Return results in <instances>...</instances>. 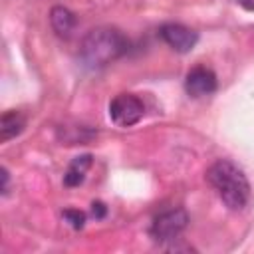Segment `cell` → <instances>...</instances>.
<instances>
[{
  "label": "cell",
  "instance_id": "1",
  "mask_svg": "<svg viewBox=\"0 0 254 254\" xmlns=\"http://www.w3.org/2000/svg\"><path fill=\"white\" fill-rule=\"evenodd\" d=\"M129 52V40L115 28H93L79 44V60L89 69H99Z\"/></svg>",
  "mask_w": 254,
  "mask_h": 254
},
{
  "label": "cell",
  "instance_id": "2",
  "mask_svg": "<svg viewBox=\"0 0 254 254\" xmlns=\"http://www.w3.org/2000/svg\"><path fill=\"white\" fill-rule=\"evenodd\" d=\"M206 181L216 190L218 198L230 210H242L250 200V183L244 171L228 161L218 159L206 169Z\"/></svg>",
  "mask_w": 254,
  "mask_h": 254
},
{
  "label": "cell",
  "instance_id": "3",
  "mask_svg": "<svg viewBox=\"0 0 254 254\" xmlns=\"http://www.w3.org/2000/svg\"><path fill=\"white\" fill-rule=\"evenodd\" d=\"M187 226H189L187 210L185 208H171V210H165L153 218L149 232L157 242H171V240L179 238Z\"/></svg>",
  "mask_w": 254,
  "mask_h": 254
},
{
  "label": "cell",
  "instance_id": "4",
  "mask_svg": "<svg viewBox=\"0 0 254 254\" xmlns=\"http://www.w3.org/2000/svg\"><path fill=\"white\" fill-rule=\"evenodd\" d=\"M145 105L133 93H119L109 103V117L117 127H131L143 119Z\"/></svg>",
  "mask_w": 254,
  "mask_h": 254
},
{
  "label": "cell",
  "instance_id": "5",
  "mask_svg": "<svg viewBox=\"0 0 254 254\" xmlns=\"http://www.w3.org/2000/svg\"><path fill=\"white\" fill-rule=\"evenodd\" d=\"M159 36L163 38V42H165L171 50H175V52H179V54L190 52V50L196 46V42H198V34H196L194 30H190V28H187V26H183V24H177V22L163 24V26L159 28Z\"/></svg>",
  "mask_w": 254,
  "mask_h": 254
},
{
  "label": "cell",
  "instance_id": "6",
  "mask_svg": "<svg viewBox=\"0 0 254 254\" xmlns=\"http://www.w3.org/2000/svg\"><path fill=\"white\" fill-rule=\"evenodd\" d=\"M216 75L212 69L204 67V65H196L187 73L185 79V89L190 97H204L216 91Z\"/></svg>",
  "mask_w": 254,
  "mask_h": 254
},
{
  "label": "cell",
  "instance_id": "7",
  "mask_svg": "<svg viewBox=\"0 0 254 254\" xmlns=\"http://www.w3.org/2000/svg\"><path fill=\"white\" fill-rule=\"evenodd\" d=\"M50 24L54 28V32L62 38H69L71 32L75 30V14L71 10H67L65 6H54L50 10Z\"/></svg>",
  "mask_w": 254,
  "mask_h": 254
},
{
  "label": "cell",
  "instance_id": "8",
  "mask_svg": "<svg viewBox=\"0 0 254 254\" xmlns=\"http://www.w3.org/2000/svg\"><path fill=\"white\" fill-rule=\"evenodd\" d=\"M26 127V117L20 111H4L0 117V141L6 143L20 135Z\"/></svg>",
  "mask_w": 254,
  "mask_h": 254
},
{
  "label": "cell",
  "instance_id": "9",
  "mask_svg": "<svg viewBox=\"0 0 254 254\" xmlns=\"http://www.w3.org/2000/svg\"><path fill=\"white\" fill-rule=\"evenodd\" d=\"M91 163H93V157L91 155H79V157H75L69 163V167H67V171L64 175V185L65 187H77V185H81L83 179H85V173L91 167Z\"/></svg>",
  "mask_w": 254,
  "mask_h": 254
},
{
  "label": "cell",
  "instance_id": "10",
  "mask_svg": "<svg viewBox=\"0 0 254 254\" xmlns=\"http://www.w3.org/2000/svg\"><path fill=\"white\" fill-rule=\"evenodd\" d=\"M64 218L71 224V228H75V230H79V228H83V224H85V214L81 212V210H77V208H67V210H64Z\"/></svg>",
  "mask_w": 254,
  "mask_h": 254
},
{
  "label": "cell",
  "instance_id": "11",
  "mask_svg": "<svg viewBox=\"0 0 254 254\" xmlns=\"http://www.w3.org/2000/svg\"><path fill=\"white\" fill-rule=\"evenodd\" d=\"M91 212H93V216H95V218H103V216H105V212H107V208H105V204H103V202H99V200H97V202H93V204H91Z\"/></svg>",
  "mask_w": 254,
  "mask_h": 254
},
{
  "label": "cell",
  "instance_id": "12",
  "mask_svg": "<svg viewBox=\"0 0 254 254\" xmlns=\"http://www.w3.org/2000/svg\"><path fill=\"white\" fill-rule=\"evenodd\" d=\"M0 173H2V194H6L8 192V185H10V173H8V169L6 167H2L0 169Z\"/></svg>",
  "mask_w": 254,
  "mask_h": 254
}]
</instances>
